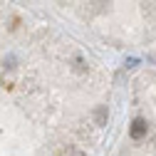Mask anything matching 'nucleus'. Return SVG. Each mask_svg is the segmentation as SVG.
I'll return each mask as SVG.
<instances>
[{
	"instance_id": "obj_1",
	"label": "nucleus",
	"mask_w": 156,
	"mask_h": 156,
	"mask_svg": "<svg viewBox=\"0 0 156 156\" xmlns=\"http://www.w3.org/2000/svg\"><path fill=\"white\" fill-rule=\"evenodd\" d=\"M146 122L144 119H134L131 122V126H129V134H131V139H144L146 136Z\"/></svg>"
},
{
	"instance_id": "obj_3",
	"label": "nucleus",
	"mask_w": 156,
	"mask_h": 156,
	"mask_svg": "<svg viewBox=\"0 0 156 156\" xmlns=\"http://www.w3.org/2000/svg\"><path fill=\"white\" fill-rule=\"evenodd\" d=\"M141 10H144V15H149V17H156V0H146Z\"/></svg>"
},
{
	"instance_id": "obj_2",
	"label": "nucleus",
	"mask_w": 156,
	"mask_h": 156,
	"mask_svg": "<svg viewBox=\"0 0 156 156\" xmlns=\"http://www.w3.org/2000/svg\"><path fill=\"white\" fill-rule=\"evenodd\" d=\"M107 119H109L107 107H97V109H94V124H97V126H104V124H107Z\"/></svg>"
},
{
	"instance_id": "obj_4",
	"label": "nucleus",
	"mask_w": 156,
	"mask_h": 156,
	"mask_svg": "<svg viewBox=\"0 0 156 156\" xmlns=\"http://www.w3.org/2000/svg\"><path fill=\"white\" fill-rule=\"evenodd\" d=\"M77 156H84V154H77Z\"/></svg>"
}]
</instances>
